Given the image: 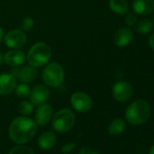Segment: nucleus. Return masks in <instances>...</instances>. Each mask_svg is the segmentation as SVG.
I'll return each mask as SVG.
<instances>
[{"instance_id": "1", "label": "nucleus", "mask_w": 154, "mask_h": 154, "mask_svg": "<svg viewBox=\"0 0 154 154\" xmlns=\"http://www.w3.org/2000/svg\"><path fill=\"white\" fill-rule=\"evenodd\" d=\"M38 124L27 116L16 117L8 128L10 140L16 144H26L32 140L37 132Z\"/></svg>"}, {"instance_id": "2", "label": "nucleus", "mask_w": 154, "mask_h": 154, "mask_svg": "<svg viewBox=\"0 0 154 154\" xmlns=\"http://www.w3.org/2000/svg\"><path fill=\"white\" fill-rule=\"evenodd\" d=\"M151 113L149 103L145 100H137L131 103L125 111V120L131 125H140L146 122Z\"/></svg>"}, {"instance_id": "3", "label": "nucleus", "mask_w": 154, "mask_h": 154, "mask_svg": "<svg viewBox=\"0 0 154 154\" xmlns=\"http://www.w3.org/2000/svg\"><path fill=\"white\" fill-rule=\"evenodd\" d=\"M52 57V48L45 42L34 44L26 54V61L34 67H42L49 63Z\"/></svg>"}, {"instance_id": "4", "label": "nucleus", "mask_w": 154, "mask_h": 154, "mask_svg": "<svg viewBox=\"0 0 154 154\" xmlns=\"http://www.w3.org/2000/svg\"><path fill=\"white\" fill-rule=\"evenodd\" d=\"M64 70L58 62H51L45 65L42 72V80L44 84L52 88L61 86L64 81Z\"/></svg>"}, {"instance_id": "5", "label": "nucleus", "mask_w": 154, "mask_h": 154, "mask_svg": "<svg viewBox=\"0 0 154 154\" xmlns=\"http://www.w3.org/2000/svg\"><path fill=\"white\" fill-rule=\"evenodd\" d=\"M75 114L68 108H63L54 113L52 118V126L54 130L60 133H64L72 130L75 124Z\"/></svg>"}, {"instance_id": "6", "label": "nucleus", "mask_w": 154, "mask_h": 154, "mask_svg": "<svg viewBox=\"0 0 154 154\" xmlns=\"http://www.w3.org/2000/svg\"><path fill=\"white\" fill-rule=\"evenodd\" d=\"M70 103L73 110L80 113H85L92 110L94 102L91 96L84 92H75L71 95Z\"/></svg>"}, {"instance_id": "7", "label": "nucleus", "mask_w": 154, "mask_h": 154, "mask_svg": "<svg viewBox=\"0 0 154 154\" xmlns=\"http://www.w3.org/2000/svg\"><path fill=\"white\" fill-rule=\"evenodd\" d=\"M4 42L10 49H20L26 45L27 42V35L21 28L12 29L5 35Z\"/></svg>"}, {"instance_id": "8", "label": "nucleus", "mask_w": 154, "mask_h": 154, "mask_svg": "<svg viewBox=\"0 0 154 154\" xmlns=\"http://www.w3.org/2000/svg\"><path fill=\"white\" fill-rule=\"evenodd\" d=\"M17 81L20 83L29 84L31 82H34L38 76V71L36 67H34L30 64L24 65L23 67H13V69L10 72Z\"/></svg>"}, {"instance_id": "9", "label": "nucleus", "mask_w": 154, "mask_h": 154, "mask_svg": "<svg viewBox=\"0 0 154 154\" xmlns=\"http://www.w3.org/2000/svg\"><path fill=\"white\" fill-rule=\"evenodd\" d=\"M112 94L114 100L119 103L127 102L132 94V86L128 82L119 81L113 85Z\"/></svg>"}, {"instance_id": "10", "label": "nucleus", "mask_w": 154, "mask_h": 154, "mask_svg": "<svg viewBox=\"0 0 154 154\" xmlns=\"http://www.w3.org/2000/svg\"><path fill=\"white\" fill-rule=\"evenodd\" d=\"M28 97L30 102L35 106H38L48 101L50 98V90L45 85H38L31 89Z\"/></svg>"}, {"instance_id": "11", "label": "nucleus", "mask_w": 154, "mask_h": 154, "mask_svg": "<svg viewBox=\"0 0 154 154\" xmlns=\"http://www.w3.org/2000/svg\"><path fill=\"white\" fill-rule=\"evenodd\" d=\"M54 116V110L53 107L49 103H43L37 106L35 114V121L40 126L47 125Z\"/></svg>"}, {"instance_id": "12", "label": "nucleus", "mask_w": 154, "mask_h": 154, "mask_svg": "<svg viewBox=\"0 0 154 154\" xmlns=\"http://www.w3.org/2000/svg\"><path fill=\"white\" fill-rule=\"evenodd\" d=\"M17 85V80L11 72L0 73V95L12 94Z\"/></svg>"}, {"instance_id": "13", "label": "nucleus", "mask_w": 154, "mask_h": 154, "mask_svg": "<svg viewBox=\"0 0 154 154\" xmlns=\"http://www.w3.org/2000/svg\"><path fill=\"white\" fill-rule=\"evenodd\" d=\"M26 61V55L20 49H11L4 54V63L12 67L21 66Z\"/></svg>"}, {"instance_id": "14", "label": "nucleus", "mask_w": 154, "mask_h": 154, "mask_svg": "<svg viewBox=\"0 0 154 154\" xmlns=\"http://www.w3.org/2000/svg\"><path fill=\"white\" fill-rule=\"evenodd\" d=\"M57 142V136L52 131H44L38 138L37 143L41 149L43 150H49L54 147Z\"/></svg>"}, {"instance_id": "15", "label": "nucleus", "mask_w": 154, "mask_h": 154, "mask_svg": "<svg viewBox=\"0 0 154 154\" xmlns=\"http://www.w3.org/2000/svg\"><path fill=\"white\" fill-rule=\"evenodd\" d=\"M132 8L136 14L149 15L154 12V0H133Z\"/></svg>"}, {"instance_id": "16", "label": "nucleus", "mask_w": 154, "mask_h": 154, "mask_svg": "<svg viewBox=\"0 0 154 154\" xmlns=\"http://www.w3.org/2000/svg\"><path fill=\"white\" fill-rule=\"evenodd\" d=\"M133 34L130 28L123 27L119 29L113 35V42L119 47L127 46L132 40Z\"/></svg>"}, {"instance_id": "17", "label": "nucleus", "mask_w": 154, "mask_h": 154, "mask_svg": "<svg viewBox=\"0 0 154 154\" xmlns=\"http://www.w3.org/2000/svg\"><path fill=\"white\" fill-rule=\"evenodd\" d=\"M126 128V122L122 118H116L111 122L108 126V132L112 136L122 134Z\"/></svg>"}, {"instance_id": "18", "label": "nucleus", "mask_w": 154, "mask_h": 154, "mask_svg": "<svg viewBox=\"0 0 154 154\" xmlns=\"http://www.w3.org/2000/svg\"><path fill=\"white\" fill-rule=\"evenodd\" d=\"M109 7L112 12L119 15H124L129 10V4L126 0H110Z\"/></svg>"}, {"instance_id": "19", "label": "nucleus", "mask_w": 154, "mask_h": 154, "mask_svg": "<svg viewBox=\"0 0 154 154\" xmlns=\"http://www.w3.org/2000/svg\"><path fill=\"white\" fill-rule=\"evenodd\" d=\"M152 29H153V23L149 19L144 18L136 23V30L140 34L142 35L149 34Z\"/></svg>"}, {"instance_id": "20", "label": "nucleus", "mask_w": 154, "mask_h": 154, "mask_svg": "<svg viewBox=\"0 0 154 154\" xmlns=\"http://www.w3.org/2000/svg\"><path fill=\"white\" fill-rule=\"evenodd\" d=\"M18 112L23 116H28L35 111V105L30 101H21L17 105Z\"/></svg>"}, {"instance_id": "21", "label": "nucleus", "mask_w": 154, "mask_h": 154, "mask_svg": "<svg viewBox=\"0 0 154 154\" xmlns=\"http://www.w3.org/2000/svg\"><path fill=\"white\" fill-rule=\"evenodd\" d=\"M14 92H15V94H16V95L17 97L25 99V98H27L29 96L31 89H30V86L28 85V84L20 83V84L17 85L16 89H15Z\"/></svg>"}, {"instance_id": "22", "label": "nucleus", "mask_w": 154, "mask_h": 154, "mask_svg": "<svg viewBox=\"0 0 154 154\" xmlns=\"http://www.w3.org/2000/svg\"><path fill=\"white\" fill-rule=\"evenodd\" d=\"M9 154H35V153L30 147L26 146L24 144H17L10 149Z\"/></svg>"}, {"instance_id": "23", "label": "nucleus", "mask_w": 154, "mask_h": 154, "mask_svg": "<svg viewBox=\"0 0 154 154\" xmlns=\"http://www.w3.org/2000/svg\"><path fill=\"white\" fill-rule=\"evenodd\" d=\"M35 26V21L31 17H25L21 22V29L25 32L31 31Z\"/></svg>"}, {"instance_id": "24", "label": "nucleus", "mask_w": 154, "mask_h": 154, "mask_svg": "<svg viewBox=\"0 0 154 154\" xmlns=\"http://www.w3.org/2000/svg\"><path fill=\"white\" fill-rule=\"evenodd\" d=\"M76 147V144L74 142H68V143H65L62 146L61 148V151L62 153L63 154H66V153H70L72 152Z\"/></svg>"}, {"instance_id": "25", "label": "nucleus", "mask_w": 154, "mask_h": 154, "mask_svg": "<svg viewBox=\"0 0 154 154\" xmlns=\"http://www.w3.org/2000/svg\"><path fill=\"white\" fill-rule=\"evenodd\" d=\"M125 22L128 26H134L137 23V17L134 14H129L125 17Z\"/></svg>"}, {"instance_id": "26", "label": "nucleus", "mask_w": 154, "mask_h": 154, "mask_svg": "<svg viewBox=\"0 0 154 154\" xmlns=\"http://www.w3.org/2000/svg\"><path fill=\"white\" fill-rule=\"evenodd\" d=\"M79 154H99L96 150L91 149L90 147H83L79 150Z\"/></svg>"}, {"instance_id": "27", "label": "nucleus", "mask_w": 154, "mask_h": 154, "mask_svg": "<svg viewBox=\"0 0 154 154\" xmlns=\"http://www.w3.org/2000/svg\"><path fill=\"white\" fill-rule=\"evenodd\" d=\"M149 45L151 47V49L154 50V34L149 37Z\"/></svg>"}, {"instance_id": "28", "label": "nucleus", "mask_w": 154, "mask_h": 154, "mask_svg": "<svg viewBox=\"0 0 154 154\" xmlns=\"http://www.w3.org/2000/svg\"><path fill=\"white\" fill-rule=\"evenodd\" d=\"M4 36H5V35H4V30H3V28H2L1 26H0V44H1V42L3 41Z\"/></svg>"}, {"instance_id": "29", "label": "nucleus", "mask_w": 154, "mask_h": 154, "mask_svg": "<svg viewBox=\"0 0 154 154\" xmlns=\"http://www.w3.org/2000/svg\"><path fill=\"white\" fill-rule=\"evenodd\" d=\"M3 63H4V54L0 51V64H2Z\"/></svg>"}, {"instance_id": "30", "label": "nucleus", "mask_w": 154, "mask_h": 154, "mask_svg": "<svg viewBox=\"0 0 154 154\" xmlns=\"http://www.w3.org/2000/svg\"><path fill=\"white\" fill-rule=\"evenodd\" d=\"M149 154H154V144L151 146V148H150V149L149 151Z\"/></svg>"}, {"instance_id": "31", "label": "nucleus", "mask_w": 154, "mask_h": 154, "mask_svg": "<svg viewBox=\"0 0 154 154\" xmlns=\"http://www.w3.org/2000/svg\"><path fill=\"white\" fill-rule=\"evenodd\" d=\"M153 19H154V17H153Z\"/></svg>"}]
</instances>
